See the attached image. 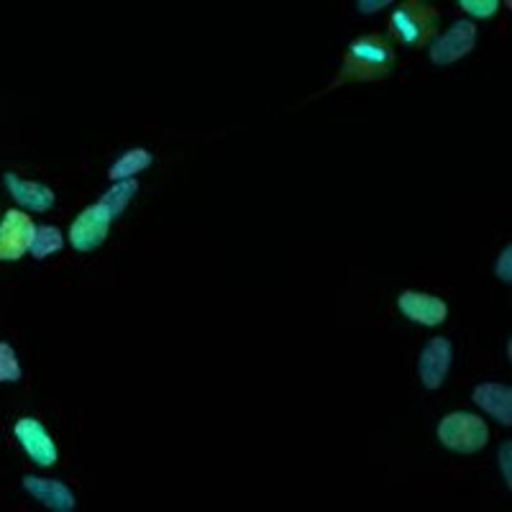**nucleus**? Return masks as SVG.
Masks as SVG:
<instances>
[{
    "label": "nucleus",
    "mask_w": 512,
    "mask_h": 512,
    "mask_svg": "<svg viewBox=\"0 0 512 512\" xmlns=\"http://www.w3.org/2000/svg\"><path fill=\"white\" fill-rule=\"evenodd\" d=\"M395 70V49L384 36H361L349 44L344 59V80H387Z\"/></svg>",
    "instance_id": "nucleus-1"
},
{
    "label": "nucleus",
    "mask_w": 512,
    "mask_h": 512,
    "mask_svg": "<svg viewBox=\"0 0 512 512\" xmlns=\"http://www.w3.org/2000/svg\"><path fill=\"white\" fill-rule=\"evenodd\" d=\"M13 433H16L18 443L24 446L26 456H29L34 464L39 466H54L57 464V443L52 441V436L47 433V428L39 423L36 418H21L13 425Z\"/></svg>",
    "instance_id": "nucleus-8"
},
{
    "label": "nucleus",
    "mask_w": 512,
    "mask_h": 512,
    "mask_svg": "<svg viewBox=\"0 0 512 512\" xmlns=\"http://www.w3.org/2000/svg\"><path fill=\"white\" fill-rule=\"evenodd\" d=\"M3 185L8 187V192H11L13 200H16L21 208L34 210V213H47V210H52L54 205L52 187L41 185V182L21 180V177L13 175V172H6V175H3Z\"/></svg>",
    "instance_id": "nucleus-11"
},
{
    "label": "nucleus",
    "mask_w": 512,
    "mask_h": 512,
    "mask_svg": "<svg viewBox=\"0 0 512 512\" xmlns=\"http://www.w3.org/2000/svg\"><path fill=\"white\" fill-rule=\"evenodd\" d=\"M438 441L454 451V454H477L487 446L489 428L479 415L474 413H451L438 425Z\"/></svg>",
    "instance_id": "nucleus-3"
},
{
    "label": "nucleus",
    "mask_w": 512,
    "mask_h": 512,
    "mask_svg": "<svg viewBox=\"0 0 512 512\" xmlns=\"http://www.w3.org/2000/svg\"><path fill=\"white\" fill-rule=\"evenodd\" d=\"M21 364L11 344H0V384H16L21 379Z\"/></svg>",
    "instance_id": "nucleus-16"
},
{
    "label": "nucleus",
    "mask_w": 512,
    "mask_h": 512,
    "mask_svg": "<svg viewBox=\"0 0 512 512\" xmlns=\"http://www.w3.org/2000/svg\"><path fill=\"white\" fill-rule=\"evenodd\" d=\"M36 226L21 210H8L0 221V262H18L29 251Z\"/></svg>",
    "instance_id": "nucleus-7"
},
{
    "label": "nucleus",
    "mask_w": 512,
    "mask_h": 512,
    "mask_svg": "<svg viewBox=\"0 0 512 512\" xmlns=\"http://www.w3.org/2000/svg\"><path fill=\"white\" fill-rule=\"evenodd\" d=\"M139 192V182L136 180H123V182H116V185L111 187V190L105 192L103 198H100V205H103L108 213H111V218L116 221L118 216H121L123 210H126V205L134 200V195Z\"/></svg>",
    "instance_id": "nucleus-15"
},
{
    "label": "nucleus",
    "mask_w": 512,
    "mask_h": 512,
    "mask_svg": "<svg viewBox=\"0 0 512 512\" xmlns=\"http://www.w3.org/2000/svg\"><path fill=\"white\" fill-rule=\"evenodd\" d=\"M154 157L146 149H128L126 154H121L118 162L111 164L108 169V177L113 182H123V180H134V175L144 172L146 167H152Z\"/></svg>",
    "instance_id": "nucleus-13"
},
{
    "label": "nucleus",
    "mask_w": 512,
    "mask_h": 512,
    "mask_svg": "<svg viewBox=\"0 0 512 512\" xmlns=\"http://www.w3.org/2000/svg\"><path fill=\"white\" fill-rule=\"evenodd\" d=\"M397 308H400V313L405 318H410L413 323H420V326H441L448 318V305L443 303L441 297L428 295V292H402L397 297Z\"/></svg>",
    "instance_id": "nucleus-9"
},
{
    "label": "nucleus",
    "mask_w": 512,
    "mask_h": 512,
    "mask_svg": "<svg viewBox=\"0 0 512 512\" xmlns=\"http://www.w3.org/2000/svg\"><path fill=\"white\" fill-rule=\"evenodd\" d=\"M21 484H24L26 492H29L31 497H36L47 510L72 512L77 507L75 492H72L64 482H59V479H41L26 474V477L21 479Z\"/></svg>",
    "instance_id": "nucleus-10"
},
{
    "label": "nucleus",
    "mask_w": 512,
    "mask_h": 512,
    "mask_svg": "<svg viewBox=\"0 0 512 512\" xmlns=\"http://www.w3.org/2000/svg\"><path fill=\"white\" fill-rule=\"evenodd\" d=\"M459 8L474 18H492L500 11L497 0H459Z\"/></svg>",
    "instance_id": "nucleus-17"
},
{
    "label": "nucleus",
    "mask_w": 512,
    "mask_h": 512,
    "mask_svg": "<svg viewBox=\"0 0 512 512\" xmlns=\"http://www.w3.org/2000/svg\"><path fill=\"white\" fill-rule=\"evenodd\" d=\"M472 400L477 402L479 408L487 415L497 420L500 425H512V390L507 384L500 382H484L474 387Z\"/></svg>",
    "instance_id": "nucleus-12"
},
{
    "label": "nucleus",
    "mask_w": 512,
    "mask_h": 512,
    "mask_svg": "<svg viewBox=\"0 0 512 512\" xmlns=\"http://www.w3.org/2000/svg\"><path fill=\"white\" fill-rule=\"evenodd\" d=\"M495 274L500 277L502 282H505V285H510V282H512V246H505V251L500 254V259H497Z\"/></svg>",
    "instance_id": "nucleus-18"
},
{
    "label": "nucleus",
    "mask_w": 512,
    "mask_h": 512,
    "mask_svg": "<svg viewBox=\"0 0 512 512\" xmlns=\"http://www.w3.org/2000/svg\"><path fill=\"white\" fill-rule=\"evenodd\" d=\"M451 361H454V344L448 338L436 336L425 344L418 359V374L425 390H441L448 377V369H451Z\"/></svg>",
    "instance_id": "nucleus-6"
},
{
    "label": "nucleus",
    "mask_w": 512,
    "mask_h": 512,
    "mask_svg": "<svg viewBox=\"0 0 512 512\" xmlns=\"http://www.w3.org/2000/svg\"><path fill=\"white\" fill-rule=\"evenodd\" d=\"M390 29L392 36L408 49L425 47L438 31V11L420 0H408L392 11Z\"/></svg>",
    "instance_id": "nucleus-2"
},
{
    "label": "nucleus",
    "mask_w": 512,
    "mask_h": 512,
    "mask_svg": "<svg viewBox=\"0 0 512 512\" xmlns=\"http://www.w3.org/2000/svg\"><path fill=\"white\" fill-rule=\"evenodd\" d=\"M510 456H512V443L510 441H505L502 443V448H500V469H502V474H505V484L507 487H512V469H510Z\"/></svg>",
    "instance_id": "nucleus-19"
},
{
    "label": "nucleus",
    "mask_w": 512,
    "mask_h": 512,
    "mask_svg": "<svg viewBox=\"0 0 512 512\" xmlns=\"http://www.w3.org/2000/svg\"><path fill=\"white\" fill-rule=\"evenodd\" d=\"M382 8H390V0H372V3H367V0H359V3H356V11L359 13H377V11H382Z\"/></svg>",
    "instance_id": "nucleus-20"
},
{
    "label": "nucleus",
    "mask_w": 512,
    "mask_h": 512,
    "mask_svg": "<svg viewBox=\"0 0 512 512\" xmlns=\"http://www.w3.org/2000/svg\"><path fill=\"white\" fill-rule=\"evenodd\" d=\"M474 44H477V26L472 21H456L446 34L431 41V62L441 67L459 62L472 54Z\"/></svg>",
    "instance_id": "nucleus-5"
},
{
    "label": "nucleus",
    "mask_w": 512,
    "mask_h": 512,
    "mask_svg": "<svg viewBox=\"0 0 512 512\" xmlns=\"http://www.w3.org/2000/svg\"><path fill=\"white\" fill-rule=\"evenodd\" d=\"M62 246H64V236H62V231H59V228L36 226L34 236H31L29 251H31V256H34L36 262H44L47 256L62 251Z\"/></svg>",
    "instance_id": "nucleus-14"
},
{
    "label": "nucleus",
    "mask_w": 512,
    "mask_h": 512,
    "mask_svg": "<svg viewBox=\"0 0 512 512\" xmlns=\"http://www.w3.org/2000/svg\"><path fill=\"white\" fill-rule=\"evenodd\" d=\"M111 213L100 203L88 205L70 226V244L77 251H93L108 239V228H111Z\"/></svg>",
    "instance_id": "nucleus-4"
}]
</instances>
